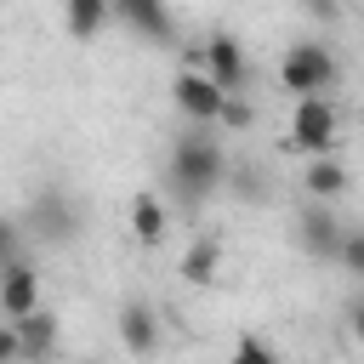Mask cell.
<instances>
[{
    "mask_svg": "<svg viewBox=\"0 0 364 364\" xmlns=\"http://www.w3.org/2000/svg\"><path fill=\"white\" fill-rule=\"evenodd\" d=\"M165 182L182 193V205H199L210 199L222 182H228V154L210 131H182L171 142V159H165Z\"/></svg>",
    "mask_w": 364,
    "mask_h": 364,
    "instance_id": "cell-1",
    "label": "cell"
},
{
    "mask_svg": "<svg viewBox=\"0 0 364 364\" xmlns=\"http://www.w3.org/2000/svg\"><path fill=\"white\" fill-rule=\"evenodd\" d=\"M23 228H28L40 245L63 250V245H74V239H80V228H85V210H80V199H74L63 182H46V188H34V193H28Z\"/></svg>",
    "mask_w": 364,
    "mask_h": 364,
    "instance_id": "cell-2",
    "label": "cell"
},
{
    "mask_svg": "<svg viewBox=\"0 0 364 364\" xmlns=\"http://www.w3.org/2000/svg\"><path fill=\"white\" fill-rule=\"evenodd\" d=\"M336 80H341V63H336V51L324 40L284 46V57H279V91H290L301 102V97H324Z\"/></svg>",
    "mask_w": 364,
    "mask_h": 364,
    "instance_id": "cell-3",
    "label": "cell"
},
{
    "mask_svg": "<svg viewBox=\"0 0 364 364\" xmlns=\"http://www.w3.org/2000/svg\"><path fill=\"white\" fill-rule=\"evenodd\" d=\"M336 142H341V119H336L330 97H301L290 108V148L307 159H324V154H336Z\"/></svg>",
    "mask_w": 364,
    "mask_h": 364,
    "instance_id": "cell-4",
    "label": "cell"
},
{
    "mask_svg": "<svg viewBox=\"0 0 364 364\" xmlns=\"http://www.w3.org/2000/svg\"><path fill=\"white\" fill-rule=\"evenodd\" d=\"M341 233H347V222H341L330 205L307 199V205L296 210V245H301L307 262H336V256H341Z\"/></svg>",
    "mask_w": 364,
    "mask_h": 364,
    "instance_id": "cell-5",
    "label": "cell"
},
{
    "mask_svg": "<svg viewBox=\"0 0 364 364\" xmlns=\"http://www.w3.org/2000/svg\"><path fill=\"white\" fill-rule=\"evenodd\" d=\"M171 102H176V114H182V119H193V125H216V119H222L228 91H222L205 68H182V74L171 80Z\"/></svg>",
    "mask_w": 364,
    "mask_h": 364,
    "instance_id": "cell-6",
    "label": "cell"
},
{
    "mask_svg": "<svg viewBox=\"0 0 364 364\" xmlns=\"http://www.w3.org/2000/svg\"><path fill=\"white\" fill-rule=\"evenodd\" d=\"M199 68H205V74H210V80H216L228 97L250 85V57H245V46H239L228 28H216V34L199 46Z\"/></svg>",
    "mask_w": 364,
    "mask_h": 364,
    "instance_id": "cell-7",
    "label": "cell"
},
{
    "mask_svg": "<svg viewBox=\"0 0 364 364\" xmlns=\"http://www.w3.org/2000/svg\"><path fill=\"white\" fill-rule=\"evenodd\" d=\"M114 330H119V347H125L131 358H154V353H159V341H165L159 307H154V301H136V296H131V301L119 307Z\"/></svg>",
    "mask_w": 364,
    "mask_h": 364,
    "instance_id": "cell-8",
    "label": "cell"
},
{
    "mask_svg": "<svg viewBox=\"0 0 364 364\" xmlns=\"http://www.w3.org/2000/svg\"><path fill=\"white\" fill-rule=\"evenodd\" d=\"M46 301H40V267L28 262V256H17L11 267H0V318L6 324H17V318H28V313H40Z\"/></svg>",
    "mask_w": 364,
    "mask_h": 364,
    "instance_id": "cell-9",
    "label": "cell"
},
{
    "mask_svg": "<svg viewBox=\"0 0 364 364\" xmlns=\"http://www.w3.org/2000/svg\"><path fill=\"white\" fill-rule=\"evenodd\" d=\"M114 17L142 40H171V6L165 0H114Z\"/></svg>",
    "mask_w": 364,
    "mask_h": 364,
    "instance_id": "cell-10",
    "label": "cell"
},
{
    "mask_svg": "<svg viewBox=\"0 0 364 364\" xmlns=\"http://www.w3.org/2000/svg\"><path fill=\"white\" fill-rule=\"evenodd\" d=\"M347 182H353V176H347V165H341L336 154H324V159H307V165H301V193H307V199H318V205L341 199V193H347Z\"/></svg>",
    "mask_w": 364,
    "mask_h": 364,
    "instance_id": "cell-11",
    "label": "cell"
},
{
    "mask_svg": "<svg viewBox=\"0 0 364 364\" xmlns=\"http://www.w3.org/2000/svg\"><path fill=\"white\" fill-rule=\"evenodd\" d=\"M125 216H131V239H136V245H148V250L165 245V233H171V210H165L159 193H136Z\"/></svg>",
    "mask_w": 364,
    "mask_h": 364,
    "instance_id": "cell-12",
    "label": "cell"
},
{
    "mask_svg": "<svg viewBox=\"0 0 364 364\" xmlns=\"http://www.w3.org/2000/svg\"><path fill=\"white\" fill-rule=\"evenodd\" d=\"M17 341H23V364H51V353H57V313L40 307V313L17 318Z\"/></svg>",
    "mask_w": 364,
    "mask_h": 364,
    "instance_id": "cell-13",
    "label": "cell"
},
{
    "mask_svg": "<svg viewBox=\"0 0 364 364\" xmlns=\"http://www.w3.org/2000/svg\"><path fill=\"white\" fill-rule=\"evenodd\" d=\"M222 239L216 233H199L188 250H182V279L193 284V290H205V284H216V273H222Z\"/></svg>",
    "mask_w": 364,
    "mask_h": 364,
    "instance_id": "cell-14",
    "label": "cell"
},
{
    "mask_svg": "<svg viewBox=\"0 0 364 364\" xmlns=\"http://www.w3.org/2000/svg\"><path fill=\"white\" fill-rule=\"evenodd\" d=\"M114 17V0H63V28L74 40H97Z\"/></svg>",
    "mask_w": 364,
    "mask_h": 364,
    "instance_id": "cell-15",
    "label": "cell"
},
{
    "mask_svg": "<svg viewBox=\"0 0 364 364\" xmlns=\"http://www.w3.org/2000/svg\"><path fill=\"white\" fill-rule=\"evenodd\" d=\"M216 125H222V131H250V125H256V102H250L245 91H233V97L222 102V119H216Z\"/></svg>",
    "mask_w": 364,
    "mask_h": 364,
    "instance_id": "cell-16",
    "label": "cell"
},
{
    "mask_svg": "<svg viewBox=\"0 0 364 364\" xmlns=\"http://www.w3.org/2000/svg\"><path fill=\"white\" fill-rule=\"evenodd\" d=\"M228 364H279V353H273V347H267L262 336H250V330H245V336L233 341V353H228Z\"/></svg>",
    "mask_w": 364,
    "mask_h": 364,
    "instance_id": "cell-17",
    "label": "cell"
},
{
    "mask_svg": "<svg viewBox=\"0 0 364 364\" xmlns=\"http://www.w3.org/2000/svg\"><path fill=\"white\" fill-rule=\"evenodd\" d=\"M336 267L353 273V279H364V228H347V233H341V256H336Z\"/></svg>",
    "mask_w": 364,
    "mask_h": 364,
    "instance_id": "cell-18",
    "label": "cell"
},
{
    "mask_svg": "<svg viewBox=\"0 0 364 364\" xmlns=\"http://www.w3.org/2000/svg\"><path fill=\"white\" fill-rule=\"evenodd\" d=\"M17 256H23V222L0 216V267H11Z\"/></svg>",
    "mask_w": 364,
    "mask_h": 364,
    "instance_id": "cell-19",
    "label": "cell"
},
{
    "mask_svg": "<svg viewBox=\"0 0 364 364\" xmlns=\"http://www.w3.org/2000/svg\"><path fill=\"white\" fill-rule=\"evenodd\" d=\"M0 364H23V341H17V324L0 318Z\"/></svg>",
    "mask_w": 364,
    "mask_h": 364,
    "instance_id": "cell-20",
    "label": "cell"
},
{
    "mask_svg": "<svg viewBox=\"0 0 364 364\" xmlns=\"http://www.w3.org/2000/svg\"><path fill=\"white\" fill-rule=\"evenodd\" d=\"M301 11H307L313 23H341V6H336V0H301Z\"/></svg>",
    "mask_w": 364,
    "mask_h": 364,
    "instance_id": "cell-21",
    "label": "cell"
},
{
    "mask_svg": "<svg viewBox=\"0 0 364 364\" xmlns=\"http://www.w3.org/2000/svg\"><path fill=\"white\" fill-rule=\"evenodd\" d=\"M353 336H358V347H364V301H353Z\"/></svg>",
    "mask_w": 364,
    "mask_h": 364,
    "instance_id": "cell-22",
    "label": "cell"
},
{
    "mask_svg": "<svg viewBox=\"0 0 364 364\" xmlns=\"http://www.w3.org/2000/svg\"><path fill=\"white\" fill-rule=\"evenodd\" d=\"M85 364H108V358H85Z\"/></svg>",
    "mask_w": 364,
    "mask_h": 364,
    "instance_id": "cell-23",
    "label": "cell"
}]
</instances>
